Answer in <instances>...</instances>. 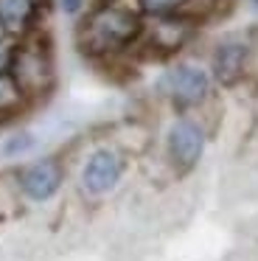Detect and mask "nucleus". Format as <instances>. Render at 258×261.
<instances>
[{"label": "nucleus", "mask_w": 258, "mask_h": 261, "mask_svg": "<svg viewBox=\"0 0 258 261\" xmlns=\"http://www.w3.org/2000/svg\"><path fill=\"white\" fill-rule=\"evenodd\" d=\"M82 6H84V0H62V9H65L67 14H76Z\"/></svg>", "instance_id": "14"}, {"label": "nucleus", "mask_w": 258, "mask_h": 261, "mask_svg": "<svg viewBox=\"0 0 258 261\" xmlns=\"http://www.w3.org/2000/svg\"><path fill=\"white\" fill-rule=\"evenodd\" d=\"M11 68L22 93H42L50 85V62L39 48H22L20 54H14Z\"/></svg>", "instance_id": "6"}, {"label": "nucleus", "mask_w": 258, "mask_h": 261, "mask_svg": "<svg viewBox=\"0 0 258 261\" xmlns=\"http://www.w3.org/2000/svg\"><path fill=\"white\" fill-rule=\"evenodd\" d=\"M123 174V160L112 149H95L87 158L82 169V188L90 197H101V194L112 191Z\"/></svg>", "instance_id": "4"}, {"label": "nucleus", "mask_w": 258, "mask_h": 261, "mask_svg": "<svg viewBox=\"0 0 258 261\" xmlns=\"http://www.w3.org/2000/svg\"><path fill=\"white\" fill-rule=\"evenodd\" d=\"M62 177L65 174H62L59 160L42 158V160H37V163L25 166V169L20 171V191L25 194L31 202H45V199H50L59 191Z\"/></svg>", "instance_id": "5"}, {"label": "nucleus", "mask_w": 258, "mask_h": 261, "mask_svg": "<svg viewBox=\"0 0 258 261\" xmlns=\"http://www.w3.org/2000/svg\"><path fill=\"white\" fill-rule=\"evenodd\" d=\"M140 34V20L129 9L104 6L90 14V20L82 29V42L93 54H110L129 45Z\"/></svg>", "instance_id": "1"}, {"label": "nucleus", "mask_w": 258, "mask_h": 261, "mask_svg": "<svg viewBox=\"0 0 258 261\" xmlns=\"http://www.w3.org/2000/svg\"><path fill=\"white\" fill-rule=\"evenodd\" d=\"M11 62H14V51H11V45H6V40H0V73H6Z\"/></svg>", "instance_id": "13"}, {"label": "nucleus", "mask_w": 258, "mask_h": 261, "mask_svg": "<svg viewBox=\"0 0 258 261\" xmlns=\"http://www.w3.org/2000/svg\"><path fill=\"white\" fill-rule=\"evenodd\" d=\"M255 3H258V0H255Z\"/></svg>", "instance_id": "15"}, {"label": "nucleus", "mask_w": 258, "mask_h": 261, "mask_svg": "<svg viewBox=\"0 0 258 261\" xmlns=\"http://www.w3.org/2000/svg\"><path fill=\"white\" fill-rule=\"evenodd\" d=\"M22 98H25V93L20 90V85L14 82V76L0 73V115L14 113V110L22 104Z\"/></svg>", "instance_id": "10"}, {"label": "nucleus", "mask_w": 258, "mask_h": 261, "mask_svg": "<svg viewBox=\"0 0 258 261\" xmlns=\"http://www.w3.org/2000/svg\"><path fill=\"white\" fill-rule=\"evenodd\" d=\"M154 45L166 48V51H171V48H177L179 42L185 40V25L179 23V20H160V23L154 25Z\"/></svg>", "instance_id": "9"}, {"label": "nucleus", "mask_w": 258, "mask_h": 261, "mask_svg": "<svg viewBox=\"0 0 258 261\" xmlns=\"http://www.w3.org/2000/svg\"><path fill=\"white\" fill-rule=\"evenodd\" d=\"M37 0H0V25L6 31H22L34 20Z\"/></svg>", "instance_id": "8"}, {"label": "nucleus", "mask_w": 258, "mask_h": 261, "mask_svg": "<svg viewBox=\"0 0 258 261\" xmlns=\"http://www.w3.org/2000/svg\"><path fill=\"white\" fill-rule=\"evenodd\" d=\"M166 149H168V158L171 163L177 166L179 171H188L199 163L202 152H205V132H202L199 124L188 118H179L171 124L166 138Z\"/></svg>", "instance_id": "2"}, {"label": "nucleus", "mask_w": 258, "mask_h": 261, "mask_svg": "<svg viewBox=\"0 0 258 261\" xmlns=\"http://www.w3.org/2000/svg\"><path fill=\"white\" fill-rule=\"evenodd\" d=\"M163 93L174 98L183 107H191V104H199L202 98L211 90V79L202 68H194V65H179V68H171L163 73L160 79Z\"/></svg>", "instance_id": "3"}, {"label": "nucleus", "mask_w": 258, "mask_h": 261, "mask_svg": "<svg viewBox=\"0 0 258 261\" xmlns=\"http://www.w3.org/2000/svg\"><path fill=\"white\" fill-rule=\"evenodd\" d=\"M34 146V138L31 135H14L9 143H6V154H20V152H28Z\"/></svg>", "instance_id": "12"}, {"label": "nucleus", "mask_w": 258, "mask_h": 261, "mask_svg": "<svg viewBox=\"0 0 258 261\" xmlns=\"http://www.w3.org/2000/svg\"><path fill=\"white\" fill-rule=\"evenodd\" d=\"M213 76H216L222 85H233L241 79L247 65V45L244 42H222V45L213 51Z\"/></svg>", "instance_id": "7"}, {"label": "nucleus", "mask_w": 258, "mask_h": 261, "mask_svg": "<svg viewBox=\"0 0 258 261\" xmlns=\"http://www.w3.org/2000/svg\"><path fill=\"white\" fill-rule=\"evenodd\" d=\"M183 3H185V0H140V6L149 9V12H157V14L171 12V9L183 6Z\"/></svg>", "instance_id": "11"}]
</instances>
